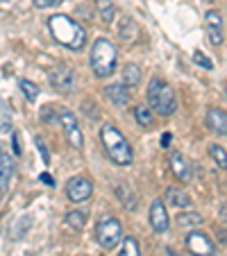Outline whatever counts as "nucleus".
<instances>
[{"instance_id": "nucleus-1", "label": "nucleus", "mask_w": 227, "mask_h": 256, "mask_svg": "<svg viewBox=\"0 0 227 256\" xmlns=\"http://www.w3.org/2000/svg\"><path fill=\"white\" fill-rule=\"evenodd\" d=\"M48 28H50V34H53V39L57 41L59 46L68 50H82L87 46V32L84 28L78 23L75 18L66 14H55L48 18Z\"/></svg>"}, {"instance_id": "nucleus-2", "label": "nucleus", "mask_w": 227, "mask_h": 256, "mask_svg": "<svg viewBox=\"0 0 227 256\" xmlns=\"http://www.w3.org/2000/svg\"><path fill=\"white\" fill-rule=\"evenodd\" d=\"M100 138H102L105 152L111 159V164H116V166H130L132 164V156H134L132 154V145L127 143V138L114 125H109V122L102 125Z\"/></svg>"}, {"instance_id": "nucleus-3", "label": "nucleus", "mask_w": 227, "mask_h": 256, "mask_svg": "<svg viewBox=\"0 0 227 256\" xmlns=\"http://www.w3.org/2000/svg\"><path fill=\"white\" fill-rule=\"evenodd\" d=\"M89 64H91V70L96 78H109V75H114L116 64H118L116 46L111 44L109 39H105V36L96 39V44H93V48H91V59H89Z\"/></svg>"}, {"instance_id": "nucleus-4", "label": "nucleus", "mask_w": 227, "mask_h": 256, "mask_svg": "<svg viewBox=\"0 0 227 256\" xmlns=\"http://www.w3.org/2000/svg\"><path fill=\"white\" fill-rule=\"evenodd\" d=\"M148 102L159 116H173L177 109V98L170 84L161 82V80H152L148 86Z\"/></svg>"}, {"instance_id": "nucleus-5", "label": "nucleus", "mask_w": 227, "mask_h": 256, "mask_svg": "<svg viewBox=\"0 0 227 256\" xmlns=\"http://www.w3.org/2000/svg\"><path fill=\"white\" fill-rule=\"evenodd\" d=\"M96 240L102 250H114L118 242H123V227L116 218H102L96 227Z\"/></svg>"}, {"instance_id": "nucleus-6", "label": "nucleus", "mask_w": 227, "mask_h": 256, "mask_svg": "<svg viewBox=\"0 0 227 256\" xmlns=\"http://www.w3.org/2000/svg\"><path fill=\"white\" fill-rule=\"evenodd\" d=\"M48 80L55 91L66 96V93H71L73 86H75V70H73L71 66H66V64H57V66L50 70Z\"/></svg>"}, {"instance_id": "nucleus-7", "label": "nucleus", "mask_w": 227, "mask_h": 256, "mask_svg": "<svg viewBox=\"0 0 227 256\" xmlns=\"http://www.w3.org/2000/svg\"><path fill=\"white\" fill-rule=\"evenodd\" d=\"M59 122H62L64 132H66L68 143H71L75 150H82L84 136H82V130H80V125H78V118L73 116L71 109H66V106H59Z\"/></svg>"}, {"instance_id": "nucleus-8", "label": "nucleus", "mask_w": 227, "mask_h": 256, "mask_svg": "<svg viewBox=\"0 0 227 256\" xmlns=\"http://www.w3.org/2000/svg\"><path fill=\"white\" fill-rule=\"evenodd\" d=\"M186 250L193 256H216V245L202 232H191L186 236Z\"/></svg>"}, {"instance_id": "nucleus-9", "label": "nucleus", "mask_w": 227, "mask_h": 256, "mask_svg": "<svg viewBox=\"0 0 227 256\" xmlns=\"http://www.w3.org/2000/svg\"><path fill=\"white\" fill-rule=\"evenodd\" d=\"M91 193H93V184L89 182L87 177H73V179H68L66 195H68V200H71L73 204L87 202V200L91 198Z\"/></svg>"}, {"instance_id": "nucleus-10", "label": "nucleus", "mask_w": 227, "mask_h": 256, "mask_svg": "<svg viewBox=\"0 0 227 256\" xmlns=\"http://www.w3.org/2000/svg\"><path fill=\"white\" fill-rule=\"evenodd\" d=\"M204 25H207V34H209V44L211 46H220L222 44V16L216 10H209L204 14Z\"/></svg>"}, {"instance_id": "nucleus-11", "label": "nucleus", "mask_w": 227, "mask_h": 256, "mask_svg": "<svg viewBox=\"0 0 227 256\" xmlns=\"http://www.w3.org/2000/svg\"><path fill=\"white\" fill-rule=\"evenodd\" d=\"M168 164H170V170H173V174L177 177V182H182V184H188V182H191V177H193V170H191V164H188V159L182 154V152H173Z\"/></svg>"}, {"instance_id": "nucleus-12", "label": "nucleus", "mask_w": 227, "mask_h": 256, "mask_svg": "<svg viewBox=\"0 0 227 256\" xmlns=\"http://www.w3.org/2000/svg\"><path fill=\"white\" fill-rule=\"evenodd\" d=\"M150 224L157 234H166L168 232V213L161 200H155L152 206H150Z\"/></svg>"}, {"instance_id": "nucleus-13", "label": "nucleus", "mask_w": 227, "mask_h": 256, "mask_svg": "<svg viewBox=\"0 0 227 256\" xmlns=\"http://www.w3.org/2000/svg\"><path fill=\"white\" fill-rule=\"evenodd\" d=\"M14 172H16L14 156L7 150H0V190H7L10 182L14 179Z\"/></svg>"}, {"instance_id": "nucleus-14", "label": "nucleus", "mask_w": 227, "mask_h": 256, "mask_svg": "<svg viewBox=\"0 0 227 256\" xmlns=\"http://www.w3.org/2000/svg\"><path fill=\"white\" fill-rule=\"evenodd\" d=\"M130 86H125V84H109V86H105L102 91H105V98L111 102V104L116 106H127L130 104V91H127Z\"/></svg>"}, {"instance_id": "nucleus-15", "label": "nucleus", "mask_w": 227, "mask_h": 256, "mask_svg": "<svg viewBox=\"0 0 227 256\" xmlns=\"http://www.w3.org/2000/svg\"><path fill=\"white\" fill-rule=\"evenodd\" d=\"M207 127L218 136H227V114L218 106H211L207 112Z\"/></svg>"}, {"instance_id": "nucleus-16", "label": "nucleus", "mask_w": 227, "mask_h": 256, "mask_svg": "<svg viewBox=\"0 0 227 256\" xmlns=\"http://www.w3.org/2000/svg\"><path fill=\"white\" fill-rule=\"evenodd\" d=\"M166 202H168L170 206H175V208H188V204H191V198H188V195L184 193L182 188H175V186H170V188L166 190Z\"/></svg>"}, {"instance_id": "nucleus-17", "label": "nucleus", "mask_w": 227, "mask_h": 256, "mask_svg": "<svg viewBox=\"0 0 227 256\" xmlns=\"http://www.w3.org/2000/svg\"><path fill=\"white\" fill-rule=\"evenodd\" d=\"M204 222V218L195 211H186V213H179L177 216V224L182 229H193V227H200Z\"/></svg>"}, {"instance_id": "nucleus-18", "label": "nucleus", "mask_w": 227, "mask_h": 256, "mask_svg": "<svg viewBox=\"0 0 227 256\" xmlns=\"http://www.w3.org/2000/svg\"><path fill=\"white\" fill-rule=\"evenodd\" d=\"M123 82H125V86H130V88L141 82V68L136 66V64H127V66L123 68Z\"/></svg>"}, {"instance_id": "nucleus-19", "label": "nucleus", "mask_w": 227, "mask_h": 256, "mask_svg": "<svg viewBox=\"0 0 227 256\" xmlns=\"http://www.w3.org/2000/svg\"><path fill=\"white\" fill-rule=\"evenodd\" d=\"M66 227L68 229H73V232H82L84 229V224H87V218H84V213L82 211H71V213H66Z\"/></svg>"}, {"instance_id": "nucleus-20", "label": "nucleus", "mask_w": 227, "mask_h": 256, "mask_svg": "<svg viewBox=\"0 0 227 256\" xmlns=\"http://www.w3.org/2000/svg\"><path fill=\"white\" fill-rule=\"evenodd\" d=\"M96 7H98V14H100L102 23H111V20H114L116 10H114V2H111V0H96Z\"/></svg>"}, {"instance_id": "nucleus-21", "label": "nucleus", "mask_w": 227, "mask_h": 256, "mask_svg": "<svg viewBox=\"0 0 227 256\" xmlns=\"http://www.w3.org/2000/svg\"><path fill=\"white\" fill-rule=\"evenodd\" d=\"M116 195L118 200H121V204L125 208H134L136 206V200H134V193H132V188L127 184H118L116 186Z\"/></svg>"}, {"instance_id": "nucleus-22", "label": "nucleus", "mask_w": 227, "mask_h": 256, "mask_svg": "<svg viewBox=\"0 0 227 256\" xmlns=\"http://www.w3.org/2000/svg\"><path fill=\"white\" fill-rule=\"evenodd\" d=\"M134 118H136V122H139L141 127H145V130H150V127L155 125V118H152V112H150L148 106H136L134 109Z\"/></svg>"}, {"instance_id": "nucleus-23", "label": "nucleus", "mask_w": 227, "mask_h": 256, "mask_svg": "<svg viewBox=\"0 0 227 256\" xmlns=\"http://www.w3.org/2000/svg\"><path fill=\"white\" fill-rule=\"evenodd\" d=\"M209 156L213 159V164L218 166V168H222V170H227V152L222 150L220 145H209Z\"/></svg>"}, {"instance_id": "nucleus-24", "label": "nucleus", "mask_w": 227, "mask_h": 256, "mask_svg": "<svg viewBox=\"0 0 227 256\" xmlns=\"http://www.w3.org/2000/svg\"><path fill=\"white\" fill-rule=\"evenodd\" d=\"M19 86H21V91H23L25 100H28V102H37V98H39V86H37V84L30 82V80H21Z\"/></svg>"}, {"instance_id": "nucleus-25", "label": "nucleus", "mask_w": 227, "mask_h": 256, "mask_svg": "<svg viewBox=\"0 0 227 256\" xmlns=\"http://www.w3.org/2000/svg\"><path fill=\"white\" fill-rule=\"evenodd\" d=\"M121 256H141V250H139V242H136V238H132V236L123 238Z\"/></svg>"}, {"instance_id": "nucleus-26", "label": "nucleus", "mask_w": 227, "mask_h": 256, "mask_svg": "<svg viewBox=\"0 0 227 256\" xmlns=\"http://www.w3.org/2000/svg\"><path fill=\"white\" fill-rule=\"evenodd\" d=\"M193 62L198 64V66L207 68V70H211V68H213V62H211V59H209L204 52H200V50H198V52H193Z\"/></svg>"}, {"instance_id": "nucleus-27", "label": "nucleus", "mask_w": 227, "mask_h": 256, "mask_svg": "<svg viewBox=\"0 0 227 256\" xmlns=\"http://www.w3.org/2000/svg\"><path fill=\"white\" fill-rule=\"evenodd\" d=\"M34 143H37V150L41 152V161H44L46 166H50V154H48V148H46L44 138H41V136H37V138H34Z\"/></svg>"}, {"instance_id": "nucleus-28", "label": "nucleus", "mask_w": 227, "mask_h": 256, "mask_svg": "<svg viewBox=\"0 0 227 256\" xmlns=\"http://www.w3.org/2000/svg\"><path fill=\"white\" fill-rule=\"evenodd\" d=\"M41 118H44L46 122H59V114H55V109L50 104L41 109Z\"/></svg>"}, {"instance_id": "nucleus-29", "label": "nucleus", "mask_w": 227, "mask_h": 256, "mask_svg": "<svg viewBox=\"0 0 227 256\" xmlns=\"http://www.w3.org/2000/svg\"><path fill=\"white\" fill-rule=\"evenodd\" d=\"M59 0H32V5L37 7V10H48V7H55Z\"/></svg>"}, {"instance_id": "nucleus-30", "label": "nucleus", "mask_w": 227, "mask_h": 256, "mask_svg": "<svg viewBox=\"0 0 227 256\" xmlns=\"http://www.w3.org/2000/svg\"><path fill=\"white\" fill-rule=\"evenodd\" d=\"M12 145H14V154H19V156H21L23 148H21V136L16 134V132H12Z\"/></svg>"}, {"instance_id": "nucleus-31", "label": "nucleus", "mask_w": 227, "mask_h": 256, "mask_svg": "<svg viewBox=\"0 0 227 256\" xmlns=\"http://www.w3.org/2000/svg\"><path fill=\"white\" fill-rule=\"evenodd\" d=\"M39 179H41V182H44V184H46V186H55V179H53V177H50V174H48V172H41V177H39Z\"/></svg>"}, {"instance_id": "nucleus-32", "label": "nucleus", "mask_w": 227, "mask_h": 256, "mask_svg": "<svg viewBox=\"0 0 227 256\" xmlns=\"http://www.w3.org/2000/svg\"><path fill=\"white\" fill-rule=\"evenodd\" d=\"M170 138H173L170 134H164V136H161V148H164V150H166V148H170Z\"/></svg>"}, {"instance_id": "nucleus-33", "label": "nucleus", "mask_w": 227, "mask_h": 256, "mask_svg": "<svg viewBox=\"0 0 227 256\" xmlns=\"http://www.w3.org/2000/svg\"><path fill=\"white\" fill-rule=\"evenodd\" d=\"M220 213H222V216H225V218H227V204H222V208H220Z\"/></svg>"}, {"instance_id": "nucleus-34", "label": "nucleus", "mask_w": 227, "mask_h": 256, "mask_svg": "<svg viewBox=\"0 0 227 256\" xmlns=\"http://www.w3.org/2000/svg\"><path fill=\"white\" fill-rule=\"evenodd\" d=\"M0 2H10V0H0Z\"/></svg>"}, {"instance_id": "nucleus-35", "label": "nucleus", "mask_w": 227, "mask_h": 256, "mask_svg": "<svg viewBox=\"0 0 227 256\" xmlns=\"http://www.w3.org/2000/svg\"><path fill=\"white\" fill-rule=\"evenodd\" d=\"M207 2H216V0H207Z\"/></svg>"}, {"instance_id": "nucleus-36", "label": "nucleus", "mask_w": 227, "mask_h": 256, "mask_svg": "<svg viewBox=\"0 0 227 256\" xmlns=\"http://www.w3.org/2000/svg\"><path fill=\"white\" fill-rule=\"evenodd\" d=\"M225 96H227V86H225Z\"/></svg>"}, {"instance_id": "nucleus-37", "label": "nucleus", "mask_w": 227, "mask_h": 256, "mask_svg": "<svg viewBox=\"0 0 227 256\" xmlns=\"http://www.w3.org/2000/svg\"><path fill=\"white\" fill-rule=\"evenodd\" d=\"M28 256H34V254H28Z\"/></svg>"}]
</instances>
